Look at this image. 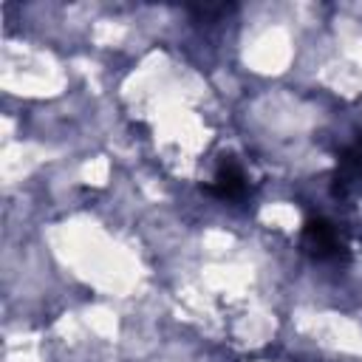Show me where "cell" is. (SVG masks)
<instances>
[{"instance_id":"6da1fadb","label":"cell","mask_w":362,"mask_h":362,"mask_svg":"<svg viewBox=\"0 0 362 362\" xmlns=\"http://www.w3.org/2000/svg\"><path fill=\"white\" fill-rule=\"evenodd\" d=\"M303 249L322 263H345L348 260V238L328 218H311L303 226Z\"/></svg>"},{"instance_id":"7a4b0ae2","label":"cell","mask_w":362,"mask_h":362,"mask_svg":"<svg viewBox=\"0 0 362 362\" xmlns=\"http://www.w3.org/2000/svg\"><path fill=\"white\" fill-rule=\"evenodd\" d=\"M206 192L215 195V198H221V201H240V198L249 192L246 173H243L235 161H223V164L218 167V173L212 175Z\"/></svg>"}]
</instances>
